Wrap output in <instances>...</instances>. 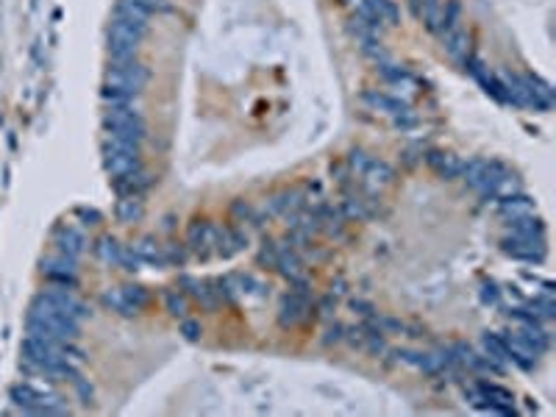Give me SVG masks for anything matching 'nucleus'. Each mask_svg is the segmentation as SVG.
I'll return each mask as SVG.
<instances>
[{
  "label": "nucleus",
  "instance_id": "nucleus-36",
  "mask_svg": "<svg viewBox=\"0 0 556 417\" xmlns=\"http://www.w3.org/2000/svg\"><path fill=\"white\" fill-rule=\"evenodd\" d=\"M120 289H123V295H126V298L131 300V303L136 306V309H139V312L145 309V303H148V289L139 287V284H129V287H120Z\"/></svg>",
  "mask_w": 556,
  "mask_h": 417
},
{
  "label": "nucleus",
  "instance_id": "nucleus-23",
  "mask_svg": "<svg viewBox=\"0 0 556 417\" xmlns=\"http://www.w3.org/2000/svg\"><path fill=\"white\" fill-rule=\"evenodd\" d=\"M229 278L236 289V295H256V298L267 295V284L259 281L254 273H231Z\"/></svg>",
  "mask_w": 556,
  "mask_h": 417
},
{
  "label": "nucleus",
  "instance_id": "nucleus-30",
  "mask_svg": "<svg viewBox=\"0 0 556 417\" xmlns=\"http://www.w3.org/2000/svg\"><path fill=\"white\" fill-rule=\"evenodd\" d=\"M378 75H381L387 84H393V87H400V84L412 87V78H409V72H406L403 67L393 65V62H384V65H378Z\"/></svg>",
  "mask_w": 556,
  "mask_h": 417
},
{
  "label": "nucleus",
  "instance_id": "nucleus-18",
  "mask_svg": "<svg viewBox=\"0 0 556 417\" xmlns=\"http://www.w3.org/2000/svg\"><path fill=\"white\" fill-rule=\"evenodd\" d=\"M518 334L523 337V342L537 356L551 351V334L545 331V325H523V328H518Z\"/></svg>",
  "mask_w": 556,
  "mask_h": 417
},
{
  "label": "nucleus",
  "instance_id": "nucleus-3",
  "mask_svg": "<svg viewBox=\"0 0 556 417\" xmlns=\"http://www.w3.org/2000/svg\"><path fill=\"white\" fill-rule=\"evenodd\" d=\"M103 129H106V139L136 145V148L145 139V120H142V114L133 109L131 103L109 106L103 112Z\"/></svg>",
  "mask_w": 556,
  "mask_h": 417
},
{
  "label": "nucleus",
  "instance_id": "nucleus-6",
  "mask_svg": "<svg viewBox=\"0 0 556 417\" xmlns=\"http://www.w3.org/2000/svg\"><path fill=\"white\" fill-rule=\"evenodd\" d=\"M139 39L142 33H136L123 20H111V31H109V56L111 62H126V59H133L136 50H139Z\"/></svg>",
  "mask_w": 556,
  "mask_h": 417
},
{
  "label": "nucleus",
  "instance_id": "nucleus-9",
  "mask_svg": "<svg viewBox=\"0 0 556 417\" xmlns=\"http://www.w3.org/2000/svg\"><path fill=\"white\" fill-rule=\"evenodd\" d=\"M181 287L195 298L203 312H217L220 303H223L217 289H214V281H200V278H192V276H181Z\"/></svg>",
  "mask_w": 556,
  "mask_h": 417
},
{
  "label": "nucleus",
  "instance_id": "nucleus-20",
  "mask_svg": "<svg viewBox=\"0 0 556 417\" xmlns=\"http://www.w3.org/2000/svg\"><path fill=\"white\" fill-rule=\"evenodd\" d=\"M364 100L373 106V109H378V112H387V114H403V112H409V103L406 100H400V97H393V95H384V92H364Z\"/></svg>",
  "mask_w": 556,
  "mask_h": 417
},
{
  "label": "nucleus",
  "instance_id": "nucleus-4",
  "mask_svg": "<svg viewBox=\"0 0 556 417\" xmlns=\"http://www.w3.org/2000/svg\"><path fill=\"white\" fill-rule=\"evenodd\" d=\"M103 167L111 178H126L142 170V159H139V148L136 145H126V142H114V139H103Z\"/></svg>",
  "mask_w": 556,
  "mask_h": 417
},
{
  "label": "nucleus",
  "instance_id": "nucleus-50",
  "mask_svg": "<svg viewBox=\"0 0 556 417\" xmlns=\"http://www.w3.org/2000/svg\"><path fill=\"white\" fill-rule=\"evenodd\" d=\"M342 292H345V281H342V278H337V281L331 284V295H342Z\"/></svg>",
  "mask_w": 556,
  "mask_h": 417
},
{
  "label": "nucleus",
  "instance_id": "nucleus-1",
  "mask_svg": "<svg viewBox=\"0 0 556 417\" xmlns=\"http://www.w3.org/2000/svg\"><path fill=\"white\" fill-rule=\"evenodd\" d=\"M148 84V67L139 65L136 59H126V62H111L106 70V87H103V100L109 106H120V103H131L133 97L142 92V87Z\"/></svg>",
  "mask_w": 556,
  "mask_h": 417
},
{
  "label": "nucleus",
  "instance_id": "nucleus-26",
  "mask_svg": "<svg viewBox=\"0 0 556 417\" xmlns=\"http://www.w3.org/2000/svg\"><path fill=\"white\" fill-rule=\"evenodd\" d=\"M92 248H95V256H98L100 261H106V264H117V261H120V251H123V245H120L111 234L100 237Z\"/></svg>",
  "mask_w": 556,
  "mask_h": 417
},
{
  "label": "nucleus",
  "instance_id": "nucleus-39",
  "mask_svg": "<svg viewBox=\"0 0 556 417\" xmlns=\"http://www.w3.org/2000/svg\"><path fill=\"white\" fill-rule=\"evenodd\" d=\"M117 264H120L123 270H129V273H136V270L142 267V259L136 256V254H133V248L129 245V248H123V251H120V261H117Z\"/></svg>",
  "mask_w": 556,
  "mask_h": 417
},
{
  "label": "nucleus",
  "instance_id": "nucleus-47",
  "mask_svg": "<svg viewBox=\"0 0 556 417\" xmlns=\"http://www.w3.org/2000/svg\"><path fill=\"white\" fill-rule=\"evenodd\" d=\"M403 364H412V367H418L420 364V359H423V353L420 351H409V348H398V351H393Z\"/></svg>",
  "mask_w": 556,
  "mask_h": 417
},
{
  "label": "nucleus",
  "instance_id": "nucleus-19",
  "mask_svg": "<svg viewBox=\"0 0 556 417\" xmlns=\"http://www.w3.org/2000/svg\"><path fill=\"white\" fill-rule=\"evenodd\" d=\"M509 231L518 234V237H534V239H545V223L534 215H523V217H515L509 220Z\"/></svg>",
  "mask_w": 556,
  "mask_h": 417
},
{
  "label": "nucleus",
  "instance_id": "nucleus-15",
  "mask_svg": "<svg viewBox=\"0 0 556 417\" xmlns=\"http://www.w3.org/2000/svg\"><path fill=\"white\" fill-rule=\"evenodd\" d=\"M473 386L479 389V398H481L476 406H481V404H492V406H515V395H512L509 389H503L501 384H492V381L479 379Z\"/></svg>",
  "mask_w": 556,
  "mask_h": 417
},
{
  "label": "nucleus",
  "instance_id": "nucleus-25",
  "mask_svg": "<svg viewBox=\"0 0 556 417\" xmlns=\"http://www.w3.org/2000/svg\"><path fill=\"white\" fill-rule=\"evenodd\" d=\"M467 33L462 31V28H454V31H445L442 33V45H445V50H448V56L451 59H457V62H464L467 59Z\"/></svg>",
  "mask_w": 556,
  "mask_h": 417
},
{
  "label": "nucleus",
  "instance_id": "nucleus-32",
  "mask_svg": "<svg viewBox=\"0 0 556 417\" xmlns=\"http://www.w3.org/2000/svg\"><path fill=\"white\" fill-rule=\"evenodd\" d=\"M370 6H373V11L381 17V23H387V26H398V20H400V11H398V6H395L393 0H367Z\"/></svg>",
  "mask_w": 556,
  "mask_h": 417
},
{
  "label": "nucleus",
  "instance_id": "nucleus-11",
  "mask_svg": "<svg viewBox=\"0 0 556 417\" xmlns=\"http://www.w3.org/2000/svg\"><path fill=\"white\" fill-rule=\"evenodd\" d=\"M501 340H503V345H506L509 362H515V364H518V367H523V370H531V367L537 364V353L525 345L523 337H520L518 331H503V334H501Z\"/></svg>",
  "mask_w": 556,
  "mask_h": 417
},
{
  "label": "nucleus",
  "instance_id": "nucleus-29",
  "mask_svg": "<svg viewBox=\"0 0 556 417\" xmlns=\"http://www.w3.org/2000/svg\"><path fill=\"white\" fill-rule=\"evenodd\" d=\"M481 345H484V353L495 359V362H501V364H506L509 362V353H506V345H503V340H501V334H484L481 337Z\"/></svg>",
  "mask_w": 556,
  "mask_h": 417
},
{
  "label": "nucleus",
  "instance_id": "nucleus-2",
  "mask_svg": "<svg viewBox=\"0 0 556 417\" xmlns=\"http://www.w3.org/2000/svg\"><path fill=\"white\" fill-rule=\"evenodd\" d=\"M9 398L26 415H70L62 395L53 392L50 386H36L28 384V381H20V384H14L9 389Z\"/></svg>",
  "mask_w": 556,
  "mask_h": 417
},
{
  "label": "nucleus",
  "instance_id": "nucleus-35",
  "mask_svg": "<svg viewBox=\"0 0 556 417\" xmlns=\"http://www.w3.org/2000/svg\"><path fill=\"white\" fill-rule=\"evenodd\" d=\"M339 215H342V217H356V220H359V217H367L370 212L364 209V200H361V197H348V200L342 203Z\"/></svg>",
  "mask_w": 556,
  "mask_h": 417
},
{
  "label": "nucleus",
  "instance_id": "nucleus-12",
  "mask_svg": "<svg viewBox=\"0 0 556 417\" xmlns=\"http://www.w3.org/2000/svg\"><path fill=\"white\" fill-rule=\"evenodd\" d=\"M117 20L129 23L136 33H145L148 31V23H151V11L133 0H117V11H114Z\"/></svg>",
  "mask_w": 556,
  "mask_h": 417
},
{
  "label": "nucleus",
  "instance_id": "nucleus-17",
  "mask_svg": "<svg viewBox=\"0 0 556 417\" xmlns=\"http://www.w3.org/2000/svg\"><path fill=\"white\" fill-rule=\"evenodd\" d=\"M133 254L142 259V264H156V267H167V259H164V245H159L153 237H142L131 242Z\"/></svg>",
  "mask_w": 556,
  "mask_h": 417
},
{
  "label": "nucleus",
  "instance_id": "nucleus-10",
  "mask_svg": "<svg viewBox=\"0 0 556 417\" xmlns=\"http://www.w3.org/2000/svg\"><path fill=\"white\" fill-rule=\"evenodd\" d=\"M53 242H56V251L59 254H67V256H81L87 251V234L78 228V225H59L56 234H53Z\"/></svg>",
  "mask_w": 556,
  "mask_h": 417
},
{
  "label": "nucleus",
  "instance_id": "nucleus-22",
  "mask_svg": "<svg viewBox=\"0 0 556 417\" xmlns=\"http://www.w3.org/2000/svg\"><path fill=\"white\" fill-rule=\"evenodd\" d=\"M100 300H103L111 312H117L120 318H136V315H139V309L133 306L126 295H123V289H109V292H103V295H100Z\"/></svg>",
  "mask_w": 556,
  "mask_h": 417
},
{
  "label": "nucleus",
  "instance_id": "nucleus-37",
  "mask_svg": "<svg viewBox=\"0 0 556 417\" xmlns=\"http://www.w3.org/2000/svg\"><path fill=\"white\" fill-rule=\"evenodd\" d=\"M479 298H481L484 306H498L501 303V289H498L495 281H484L481 289H479Z\"/></svg>",
  "mask_w": 556,
  "mask_h": 417
},
{
  "label": "nucleus",
  "instance_id": "nucleus-48",
  "mask_svg": "<svg viewBox=\"0 0 556 417\" xmlns=\"http://www.w3.org/2000/svg\"><path fill=\"white\" fill-rule=\"evenodd\" d=\"M133 3H139V6H145L148 11H170V6H167L164 0H133Z\"/></svg>",
  "mask_w": 556,
  "mask_h": 417
},
{
  "label": "nucleus",
  "instance_id": "nucleus-24",
  "mask_svg": "<svg viewBox=\"0 0 556 417\" xmlns=\"http://www.w3.org/2000/svg\"><path fill=\"white\" fill-rule=\"evenodd\" d=\"M117 220L126 225L131 223H139L142 220V200L136 197V195H120V200H117Z\"/></svg>",
  "mask_w": 556,
  "mask_h": 417
},
{
  "label": "nucleus",
  "instance_id": "nucleus-43",
  "mask_svg": "<svg viewBox=\"0 0 556 417\" xmlns=\"http://www.w3.org/2000/svg\"><path fill=\"white\" fill-rule=\"evenodd\" d=\"M393 126L398 131H412V129H418V126H420V120H418L412 112H403V114H395Z\"/></svg>",
  "mask_w": 556,
  "mask_h": 417
},
{
  "label": "nucleus",
  "instance_id": "nucleus-13",
  "mask_svg": "<svg viewBox=\"0 0 556 417\" xmlns=\"http://www.w3.org/2000/svg\"><path fill=\"white\" fill-rule=\"evenodd\" d=\"M212 242H214V225L206 220H192L187 228V248H192L197 256H206Z\"/></svg>",
  "mask_w": 556,
  "mask_h": 417
},
{
  "label": "nucleus",
  "instance_id": "nucleus-33",
  "mask_svg": "<svg viewBox=\"0 0 556 417\" xmlns=\"http://www.w3.org/2000/svg\"><path fill=\"white\" fill-rule=\"evenodd\" d=\"M231 215L239 220V223H254L259 225V212L251 206V203H245V200H236L234 206H231Z\"/></svg>",
  "mask_w": 556,
  "mask_h": 417
},
{
  "label": "nucleus",
  "instance_id": "nucleus-28",
  "mask_svg": "<svg viewBox=\"0 0 556 417\" xmlns=\"http://www.w3.org/2000/svg\"><path fill=\"white\" fill-rule=\"evenodd\" d=\"M420 20L425 23V28H428V31L440 33L442 3H440V0H423V3H420Z\"/></svg>",
  "mask_w": 556,
  "mask_h": 417
},
{
  "label": "nucleus",
  "instance_id": "nucleus-14",
  "mask_svg": "<svg viewBox=\"0 0 556 417\" xmlns=\"http://www.w3.org/2000/svg\"><path fill=\"white\" fill-rule=\"evenodd\" d=\"M425 164L434 170V173H440L442 178H457L462 175V164L464 161L454 156V153H442V151H428L425 153Z\"/></svg>",
  "mask_w": 556,
  "mask_h": 417
},
{
  "label": "nucleus",
  "instance_id": "nucleus-8",
  "mask_svg": "<svg viewBox=\"0 0 556 417\" xmlns=\"http://www.w3.org/2000/svg\"><path fill=\"white\" fill-rule=\"evenodd\" d=\"M39 270H42V276L48 281H53L59 287H70V289L78 287V259L75 256H67V254L56 251L53 256L42 259Z\"/></svg>",
  "mask_w": 556,
  "mask_h": 417
},
{
  "label": "nucleus",
  "instance_id": "nucleus-46",
  "mask_svg": "<svg viewBox=\"0 0 556 417\" xmlns=\"http://www.w3.org/2000/svg\"><path fill=\"white\" fill-rule=\"evenodd\" d=\"M351 309H354L356 315H361V318H373V315H378V312H376V306H373L370 300H361V298H354V300H351Z\"/></svg>",
  "mask_w": 556,
  "mask_h": 417
},
{
  "label": "nucleus",
  "instance_id": "nucleus-42",
  "mask_svg": "<svg viewBox=\"0 0 556 417\" xmlns=\"http://www.w3.org/2000/svg\"><path fill=\"white\" fill-rule=\"evenodd\" d=\"M342 337H345V325L342 323H331L326 328V334H323V345H337V342H342Z\"/></svg>",
  "mask_w": 556,
  "mask_h": 417
},
{
  "label": "nucleus",
  "instance_id": "nucleus-34",
  "mask_svg": "<svg viewBox=\"0 0 556 417\" xmlns=\"http://www.w3.org/2000/svg\"><path fill=\"white\" fill-rule=\"evenodd\" d=\"M278 242H273V239H264L262 251H259V264L262 267H270V270H276V261H278Z\"/></svg>",
  "mask_w": 556,
  "mask_h": 417
},
{
  "label": "nucleus",
  "instance_id": "nucleus-5",
  "mask_svg": "<svg viewBox=\"0 0 556 417\" xmlns=\"http://www.w3.org/2000/svg\"><path fill=\"white\" fill-rule=\"evenodd\" d=\"M33 300H39V303H48V306H53V309H62L67 315H72L75 320H87L89 315H92V309L81 300V298H75L72 295V289L70 287H59V284H53V287L42 289Z\"/></svg>",
  "mask_w": 556,
  "mask_h": 417
},
{
  "label": "nucleus",
  "instance_id": "nucleus-44",
  "mask_svg": "<svg viewBox=\"0 0 556 417\" xmlns=\"http://www.w3.org/2000/svg\"><path fill=\"white\" fill-rule=\"evenodd\" d=\"M75 217L81 220V225H98L103 220V215H100L98 209H87V206L75 209Z\"/></svg>",
  "mask_w": 556,
  "mask_h": 417
},
{
  "label": "nucleus",
  "instance_id": "nucleus-41",
  "mask_svg": "<svg viewBox=\"0 0 556 417\" xmlns=\"http://www.w3.org/2000/svg\"><path fill=\"white\" fill-rule=\"evenodd\" d=\"M181 334H184V340H190V342H197L200 337H203V325L197 320H190V318H184L181 320Z\"/></svg>",
  "mask_w": 556,
  "mask_h": 417
},
{
  "label": "nucleus",
  "instance_id": "nucleus-31",
  "mask_svg": "<svg viewBox=\"0 0 556 417\" xmlns=\"http://www.w3.org/2000/svg\"><path fill=\"white\" fill-rule=\"evenodd\" d=\"M459 17H462V6H459V0H448V3L442 6V20H440V33L454 31V28H459Z\"/></svg>",
  "mask_w": 556,
  "mask_h": 417
},
{
  "label": "nucleus",
  "instance_id": "nucleus-49",
  "mask_svg": "<svg viewBox=\"0 0 556 417\" xmlns=\"http://www.w3.org/2000/svg\"><path fill=\"white\" fill-rule=\"evenodd\" d=\"M317 309H320V312H323V315L328 318V315H331V312L337 309V295H326V298H323V300L317 303Z\"/></svg>",
  "mask_w": 556,
  "mask_h": 417
},
{
  "label": "nucleus",
  "instance_id": "nucleus-7",
  "mask_svg": "<svg viewBox=\"0 0 556 417\" xmlns=\"http://www.w3.org/2000/svg\"><path fill=\"white\" fill-rule=\"evenodd\" d=\"M501 251L506 256L518 259V261H528V264H543L548 256V248H545V239H534V237H518V234H509L501 239Z\"/></svg>",
  "mask_w": 556,
  "mask_h": 417
},
{
  "label": "nucleus",
  "instance_id": "nucleus-16",
  "mask_svg": "<svg viewBox=\"0 0 556 417\" xmlns=\"http://www.w3.org/2000/svg\"><path fill=\"white\" fill-rule=\"evenodd\" d=\"M498 212L506 220H515V217H523V215H534V200L523 193L506 195V197H498Z\"/></svg>",
  "mask_w": 556,
  "mask_h": 417
},
{
  "label": "nucleus",
  "instance_id": "nucleus-40",
  "mask_svg": "<svg viewBox=\"0 0 556 417\" xmlns=\"http://www.w3.org/2000/svg\"><path fill=\"white\" fill-rule=\"evenodd\" d=\"M164 259H167V264H178V267H184V264H187V259H190V254H187L181 245H164Z\"/></svg>",
  "mask_w": 556,
  "mask_h": 417
},
{
  "label": "nucleus",
  "instance_id": "nucleus-38",
  "mask_svg": "<svg viewBox=\"0 0 556 417\" xmlns=\"http://www.w3.org/2000/svg\"><path fill=\"white\" fill-rule=\"evenodd\" d=\"M70 384L75 386V392H78V398H81V404H84V406H89V404H92V398H95V392H92V384H89V381H87V379H84L81 373H78V376H75V379H72Z\"/></svg>",
  "mask_w": 556,
  "mask_h": 417
},
{
  "label": "nucleus",
  "instance_id": "nucleus-27",
  "mask_svg": "<svg viewBox=\"0 0 556 417\" xmlns=\"http://www.w3.org/2000/svg\"><path fill=\"white\" fill-rule=\"evenodd\" d=\"M164 309H167L173 318L184 320V318H187V312H190L187 295H184L181 289H167V292H164Z\"/></svg>",
  "mask_w": 556,
  "mask_h": 417
},
{
  "label": "nucleus",
  "instance_id": "nucleus-21",
  "mask_svg": "<svg viewBox=\"0 0 556 417\" xmlns=\"http://www.w3.org/2000/svg\"><path fill=\"white\" fill-rule=\"evenodd\" d=\"M361 178H364L367 184H373V187H378V184H390V181L395 178V170L387 164V161L370 156L367 167H364V173H361Z\"/></svg>",
  "mask_w": 556,
  "mask_h": 417
},
{
  "label": "nucleus",
  "instance_id": "nucleus-45",
  "mask_svg": "<svg viewBox=\"0 0 556 417\" xmlns=\"http://www.w3.org/2000/svg\"><path fill=\"white\" fill-rule=\"evenodd\" d=\"M342 342H348L351 348H364V328H361V325H356V328H345Z\"/></svg>",
  "mask_w": 556,
  "mask_h": 417
}]
</instances>
